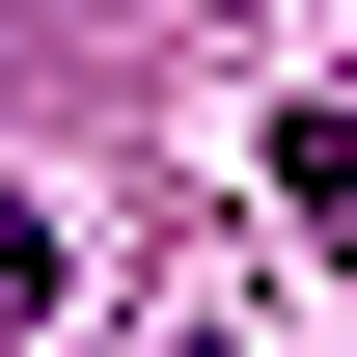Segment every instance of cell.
<instances>
[{
	"label": "cell",
	"instance_id": "6da1fadb",
	"mask_svg": "<svg viewBox=\"0 0 357 357\" xmlns=\"http://www.w3.org/2000/svg\"><path fill=\"white\" fill-rule=\"evenodd\" d=\"M275 192L330 220V275H357V110H275Z\"/></svg>",
	"mask_w": 357,
	"mask_h": 357
}]
</instances>
